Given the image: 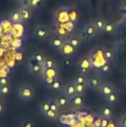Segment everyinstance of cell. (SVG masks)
<instances>
[{
	"label": "cell",
	"instance_id": "6da1fadb",
	"mask_svg": "<svg viewBox=\"0 0 126 127\" xmlns=\"http://www.w3.org/2000/svg\"><path fill=\"white\" fill-rule=\"evenodd\" d=\"M18 96L24 101H30L34 97V91L29 84H23L18 89Z\"/></svg>",
	"mask_w": 126,
	"mask_h": 127
},
{
	"label": "cell",
	"instance_id": "7a4b0ae2",
	"mask_svg": "<svg viewBox=\"0 0 126 127\" xmlns=\"http://www.w3.org/2000/svg\"><path fill=\"white\" fill-rule=\"evenodd\" d=\"M79 70L82 74H86L91 67V61L88 57H84L79 62Z\"/></svg>",
	"mask_w": 126,
	"mask_h": 127
},
{
	"label": "cell",
	"instance_id": "3957f363",
	"mask_svg": "<svg viewBox=\"0 0 126 127\" xmlns=\"http://www.w3.org/2000/svg\"><path fill=\"white\" fill-rule=\"evenodd\" d=\"M75 49L76 48L68 40V41L64 42V44L61 48V51H62L63 55H65L66 57H71V56H73L74 54Z\"/></svg>",
	"mask_w": 126,
	"mask_h": 127
},
{
	"label": "cell",
	"instance_id": "277c9868",
	"mask_svg": "<svg viewBox=\"0 0 126 127\" xmlns=\"http://www.w3.org/2000/svg\"><path fill=\"white\" fill-rule=\"evenodd\" d=\"M100 91L101 94L102 95V96H104L106 98L109 95H111L114 91V88L111 83H105L100 85Z\"/></svg>",
	"mask_w": 126,
	"mask_h": 127
},
{
	"label": "cell",
	"instance_id": "5b68a950",
	"mask_svg": "<svg viewBox=\"0 0 126 127\" xmlns=\"http://www.w3.org/2000/svg\"><path fill=\"white\" fill-rule=\"evenodd\" d=\"M64 93L65 95L70 99L73 97H74L76 95V88H75V84L74 83H68L65 88H64Z\"/></svg>",
	"mask_w": 126,
	"mask_h": 127
},
{
	"label": "cell",
	"instance_id": "8992f818",
	"mask_svg": "<svg viewBox=\"0 0 126 127\" xmlns=\"http://www.w3.org/2000/svg\"><path fill=\"white\" fill-rule=\"evenodd\" d=\"M56 101L60 109H65L68 106V105L69 103V98L64 93V94L59 95L56 98Z\"/></svg>",
	"mask_w": 126,
	"mask_h": 127
},
{
	"label": "cell",
	"instance_id": "52a82bcc",
	"mask_svg": "<svg viewBox=\"0 0 126 127\" xmlns=\"http://www.w3.org/2000/svg\"><path fill=\"white\" fill-rule=\"evenodd\" d=\"M69 103L76 107H80L83 106L84 104V98L83 95H76L74 97H71L69 99Z\"/></svg>",
	"mask_w": 126,
	"mask_h": 127
},
{
	"label": "cell",
	"instance_id": "ba28073f",
	"mask_svg": "<svg viewBox=\"0 0 126 127\" xmlns=\"http://www.w3.org/2000/svg\"><path fill=\"white\" fill-rule=\"evenodd\" d=\"M112 113H113V109L112 107L111 106V105H105L102 109V117L107 118V119H110L112 116Z\"/></svg>",
	"mask_w": 126,
	"mask_h": 127
},
{
	"label": "cell",
	"instance_id": "9c48e42d",
	"mask_svg": "<svg viewBox=\"0 0 126 127\" xmlns=\"http://www.w3.org/2000/svg\"><path fill=\"white\" fill-rule=\"evenodd\" d=\"M88 86L91 89H94V90H96V89H99L100 86V80L97 77H92L91 78H90L89 80H88Z\"/></svg>",
	"mask_w": 126,
	"mask_h": 127
},
{
	"label": "cell",
	"instance_id": "30bf717a",
	"mask_svg": "<svg viewBox=\"0 0 126 127\" xmlns=\"http://www.w3.org/2000/svg\"><path fill=\"white\" fill-rule=\"evenodd\" d=\"M43 76H47V77H50L58 78V70H57V68L56 67L45 69L44 70Z\"/></svg>",
	"mask_w": 126,
	"mask_h": 127
},
{
	"label": "cell",
	"instance_id": "8fae6325",
	"mask_svg": "<svg viewBox=\"0 0 126 127\" xmlns=\"http://www.w3.org/2000/svg\"><path fill=\"white\" fill-rule=\"evenodd\" d=\"M19 127H35V121L30 118H25L22 120Z\"/></svg>",
	"mask_w": 126,
	"mask_h": 127
},
{
	"label": "cell",
	"instance_id": "7c38bea8",
	"mask_svg": "<svg viewBox=\"0 0 126 127\" xmlns=\"http://www.w3.org/2000/svg\"><path fill=\"white\" fill-rule=\"evenodd\" d=\"M117 100H118V95L115 90L106 97V100H107L108 103L111 106L115 104L117 102Z\"/></svg>",
	"mask_w": 126,
	"mask_h": 127
},
{
	"label": "cell",
	"instance_id": "4fadbf2b",
	"mask_svg": "<svg viewBox=\"0 0 126 127\" xmlns=\"http://www.w3.org/2000/svg\"><path fill=\"white\" fill-rule=\"evenodd\" d=\"M63 44H64V42L61 37L56 36L52 39V45L56 48H62Z\"/></svg>",
	"mask_w": 126,
	"mask_h": 127
},
{
	"label": "cell",
	"instance_id": "5bb4252c",
	"mask_svg": "<svg viewBox=\"0 0 126 127\" xmlns=\"http://www.w3.org/2000/svg\"><path fill=\"white\" fill-rule=\"evenodd\" d=\"M62 86H63V83L59 79H56L49 88L53 91H59L62 88Z\"/></svg>",
	"mask_w": 126,
	"mask_h": 127
},
{
	"label": "cell",
	"instance_id": "9a60e30c",
	"mask_svg": "<svg viewBox=\"0 0 126 127\" xmlns=\"http://www.w3.org/2000/svg\"><path fill=\"white\" fill-rule=\"evenodd\" d=\"M48 103H49V106H50V109H51L52 111L56 112L59 114V107L56 101V100H53V99H50L48 100Z\"/></svg>",
	"mask_w": 126,
	"mask_h": 127
},
{
	"label": "cell",
	"instance_id": "2e32d148",
	"mask_svg": "<svg viewBox=\"0 0 126 127\" xmlns=\"http://www.w3.org/2000/svg\"><path fill=\"white\" fill-rule=\"evenodd\" d=\"M75 84V88H76V95H83L85 89H86V85L85 84Z\"/></svg>",
	"mask_w": 126,
	"mask_h": 127
},
{
	"label": "cell",
	"instance_id": "e0dca14e",
	"mask_svg": "<svg viewBox=\"0 0 126 127\" xmlns=\"http://www.w3.org/2000/svg\"><path fill=\"white\" fill-rule=\"evenodd\" d=\"M85 31L86 33L88 35V36L91 37V36H92L94 35V33H95V32H96V28H95V26H94V25L90 24V25H88L85 28Z\"/></svg>",
	"mask_w": 126,
	"mask_h": 127
},
{
	"label": "cell",
	"instance_id": "ac0fdd59",
	"mask_svg": "<svg viewBox=\"0 0 126 127\" xmlns=\"http://www.w3.org/2000/svg\"><path fill=\"white\" fill-rule=\"evenodd\" d=\"M33 63H33L32 65H31V68H32L33 71L34 73H36V74L40 73V72L42 71V65H40L39 63H37V62L35 61L34 60H33Z\"/></svg>",
	"mask_w": 126,
	"mask_h": 127
},
{
	"label": "cell",
	"instance_id": "d6986e66",
	"mask_svg": "<svg viewBox=\"0 0 126 127\" xmlns=\"http://www.w3.org/2000/svg\"><path fill=\"white\" fill-rule=\"evenodd\" d=\"M58 113H56V112H53V111H52L51 109H50V110H48L46 113H45L44 114V115L48 118V119H49V120H56V118H57V117H58Z\"/></svg>",
	"mask_w": 126,
	"mask_h": 127
},
{
	"label": "cell",
	"instance_id": "ffe728a7",
	"mask_svg": "<svg viewBox=\"0 0 126 127\" xmlns=\"http://www.w3.org/2000/svg\"><path fill=\"white\" fill-rule=\"evenodd\" d=\"M105 22L102 19H97L94 22L95 28L97 30H99V31H103L104 30V28H105Z\"/></svg>",
	"mask_w": 126,
	"mask_h": 127
},
{
	"label": "cell",
	"instance_id": "44dd1931",
	"mask_svg": "<svg viewBox=\"0 0 126 127\" xmlns=\"http://www.w3.org/2000/svg\"><path fill=\"white\" fill-rule=\"evenodd\" d=\"M36 36L39 38H45L47 34H48V31L45 28H39L36 30Z\"/></svg>",
	"mask_w": 126,
	"mask_h": 127
},
{
	"label": "cell",
	"instance_id": "7402d4cb",
	"mask_svg": "<svg viewBox=\"0 0 126 127\" xmlns=\"http://www.w3.org/2000/svg\"><path fill=\"white\" fill-rule=\"evenodd\" d=\"M56 79H58V78H54V77H47V76H43V82L45 84V86H47L48 87H50Z\"/></svg>",
	"mask_w": 126,
	"mask_h": 127
},
{
	"label": "cell",
	"instance_id": "603a6c76",
	"mask_svg": "<svg viewBox=\"0 0 126 127\" xmlns=\"http://www.w3.org/2000/svg\"><path fill=\"white\" fill-rule=\"evenodd\" d=\"M55 67V62L51 59H47L44 61V69Z\"/></svg>",
	"mask_w": 126,
	"mask_h": 127
},
{
	"label": "cell",
	"instance_id": "cb8c5ba5",
	"mask_svg": "<svg viewBox=\"0 0 126 127\" xmlns=\"http://www.w3.org/2000/svg\"><path fill=\"white\" fill-rule=\"evenodd\" d=\"M68 41H69V42H70L75 48H78V47L80 45V40H79V39L78 37H76V36H73V37H71Z\"/></svg>",
	"mask_w": 126,
	"mask_h": 127
},
{
	"label": "cell",
	"instance_id": "d4e9b609",
	"mask_svg": "<svg viewBox=\"0 0 126 127\" xmlns=\"http://www.w3.org/2000/svg\"><path fill=\"white\" fill-rule=\"evenodd\" d=\"M74 83H76V84H85V85H86V78H85V77L83 74L78 75L76 77L75 80H74Z\"/></svg>",
	"mask_w": 126,
	"mask_h": 127
},
{
	"label": "cell",
	"instance_id": "484cf974",
	"mask_svg": "<svg viewBox=\"0 0 126 127\" xmlns=\"http://www.w3.org/2000/svg\"><path fill=\"white\" fill-rule=\"evenodd\" d=\"M103 31L105 33H112L114 31V24H112L111 22L105 23V28H104V30Z\"/></svg>",
	"mask_w": 126,
	"mask_h": 127
},
{
	"label": "cell",
	"instance_id": "4316f807",
	"mask_svg": "<svg viewBox=\"0 0 126 127\" xmlns=\"http://www.w3.org/2000/svg\"><path fill=\"white\" fill-rule=\"evenodd\" d=\"M10 92V88L8 85L5 86H0V95H2L4 96L7 95Z\"/></svg>",
	"mask_w": 126,
	"mask_h": 127
},
{
	"label": "cell",
	"instance_id": "83f0119b",
	"mask_svg": "<svg viewBox=\"0 0 126 127\" xmlns=\"http://www.w3.org/2000/svg\"><path fill=\"white\" fill-rule=\"evenodd\" d=\"M40 109H41V112H42L43 115L45 113H46L48 110H50V106H49L48 102V101L43 102L40 106Z\"/></svg>",
	"mask_w": 126,
	"mask_h": 127
},
{
	"label": "cell",
	"instance_id": "f1b7e54d",
	"mask_svg": "<svg viewBox=\"0 0 126 127\" xmlns=\"http://www.w3.org/2000/svg\"><path fill=\"white\" fill-rule=\"evenodd\" d=\"M104 56L108 61H111L114 57V54L111 50H106L104 53Z\"/></svg>",
	"mask_w": 126,
	"mask_h": 127
},
{
	"label": "cell",
	"instance_id": "f546056e",
	"mask_svg": "<svg viewBox=\"0 0 126 127\" xmlns=\"http://www.w3.org/2000/svg\"><path fill=\"white\" fill-rule=\"evenodd\" d=\"M20 14H21L22 18H23V19H28V18H29V15H30V14H29L28 10H27V9H25V8H23V9L21 10Z\"/></svg>",
	"mask_w": 126,
	"mask_h": 127
},
{
	"label": "cell",
	"instance_id": "4dcf8cb0",
	"mask_svg": "<svg viewBox=\"0 0 126 127\" xmlns=\"http://www.w3.org/2000/svg\"><path fill=\"white\" fill-rule=\"evenodd\" d=\"M119 124L120 127H126V113L123 115L119 121Z\"/></svg>",
	"mask_w": 126,
	"mask_h": 127
},
{
	"label": "cell",
	"instance_id": "1f68e13d",
	"mask_svg": "<svg viewBox=\"0 0 126 127\" xmlns=\"http://www.w3.org/2000/svg\"><path fill=\"white\" fill-rule=\"evenodd\" d=\"M109 71H110V65H109L108 63L103 65L101 67V72H102V74H108Z\"/></svg>",
	"mask_w": 126,
	"mask_h": 127
},
{
	"label": "cell",
	"instance_id": "d6a6232c",
	"mask_svg": "<svg viewBox=\"0 0 126 127\" xmlns=\"http://www.w3.org/2000/svg\"><path fill=\"white\" fill-rule=\"evenodd\" d=\"M22 18L20 12H14L12 15V19L15 22H18Z\"/></svg>",
	"mask_w": 126,
	"mask_h": 127
},
{
	"label": "cell",
	"instance_id": "836d02e7",
	"mask_svg": "<svg viewBox=\"0 0 126 127\" xmlns=\"http://www.w3.org/2000/svg\"><path fill=\"white\" fill-rule=\"evenodd\" d=\"M34 60L36 61L37 63H43L45 60H44V57L41 54H37L34 56Z\"/></svg>",
	"mask_w": 126,
	"mask_h": 127
},
{
	"label": "cell",
	"instance_id": "e575fe53",
	"mask_svg": "<svg viewBox=\"0 0 126 127\" xmlns=\"http://www.w3.org/2000/svg\"><path fill=\"white\" fill-rule=\"evenodd\" d=\"M108 120L107 118H102L101 122H100V127H107L108 125Z\"/></svg>",
	"mask_w": 126,
	"mask_h": 127
},
{
	"label": "cell",
	"instance_id": "d590c367",
	"mask_svg": "<svg viewBox=\"0 0 126 127\" xmlns=\"http://www.w3.org/2000/svg\"><path fill=\"white\" fill-rule=\"evenodd\" d=\"M42 0H30V4L33 7L39 6L42 4Z\"/></svg>",
	"mask_w": 126,
	"mask_h": 127
},
{
	"label": "cell",
	"instance_id": "8d00e7d4",
	"mask_svg": "<svg viewBox=\"0 0 126 127\" xmlns=\"http://www.w3.org/2000/svg\"><path fill=\"white\" fill-rule=\"evenodd\" d=\"M8 85V79L6 77L0 78V86H5Z\"/></svg>",
	"mask_w": 126,
	"mask_h": 127
},
{
	"label": "cell",
	"instance_id": "74e56055",
	"mask_svg": "<svg viewBox=\"0 0 126 127\" xmlns=\"http://www.w3.org/2000/svg\"><path fill=\"white\" fill-rule=\"evenodd\" d=\"M4 109H5L4 103V102L0 99V115H1V114L4 112Z\"/></svg>",
	"mask_w": 126,
	"mask_h": 127
},
{
	"label": "cell",
	"instance_id": "f35d334b",
	"mask_svg": "<svg viewBox=\"0 0 126 127\" xmlns=\"http://www.w3.org/2000/svg\"><path fill=\"white\" fill-rule=\"evenodd\" d=\"M71 65V60H69V59L65 60V61H64V65H65V67H70Z\"/></svg>",
	"mask_w": 126,
	"mask_h": 127
},
{
	"label": "cell",
	"instance_id": "ab89813d",
	"mask_svg": "<svg viewBox=\"0 0 126 127\" xmlns=\"http://www.w3.org/2000/svg\"><path fill=\"white\" fill-rule=\"evenodd\" d=\"M81 36H82V39H86L89 38L88 35V34L86 33V32H85V31H83Z\"/></svg>",
	"mask_w": 126,
	"mask_h": 127
},
{
	"label": "cell",
	"instance_id": "60d3db41",
	"mask_svg": "<svg viewBox=\"0 0 126 127\" xmlns=\"http://www.w3.org/2000/svg\"><path fill=\"white\" fill-rule=\"evenodd\" d=\"M123 12V13H124V14H126V3H125L123 5V7H122V10H121Z\"/></svg>",
	"mask_w": 126,
	"mask_h": 127
},
{
	"label": "cell",
	"instance_id": "b9f144b4",
	"mask_svg": "<svg viewBox=\"0 0 126 127\" xmlns=\"http://www.w3.org/2000/svg\"></svg>",
	"mask_w": 126,
	"mask_h": 127
},
{
	"label": "cell",
	"instance_id": "7bdbcfd3",
	"mask_svg": "<svg viewBox=\"0 0 126 127\" xmlns=\"http://www.w3.org/2000/svg\"></svg>",
	"mask_w": 126,
	"mask_h": 127
}]
</instances>
